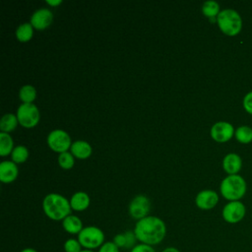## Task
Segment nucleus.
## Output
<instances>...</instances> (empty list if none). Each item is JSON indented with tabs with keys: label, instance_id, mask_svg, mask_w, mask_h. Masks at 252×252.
<instances>
[{
	"label": "nucleus",
	"instance_id": "nucleus-8",
	"mask_svg": "<svg viewBox=\"0 0 252 252\" xmlns=\"http://www.w3.org/2000/svg\"><path fill=\"white\" fill-rule=\"evenodd\" d=\"M246 214V208L240 201H230L222 209V219L231 224L241 221Z\"/></svg>",
	"mask_w": 252,
	"mask_h": 252
},
{
	"label": "nucleus",
	"instance_id": "nucleus-32",
	"mask_svg": "<svg viewBox=\"0 0 252 252\" xmlns=\"http://www.w3.org/2000/svg\"><path fill=\"white\" fill-rule=\"evenodd\" d=\"M161 252H180V250L176 247H172V246H169V247H166L164 248Z\"/></svg>",
	"mask_w": 252,
	"mask_h": 252
},
{
	"label": "nucleus",
	"instance_id": "nucleus-2",
	"mask_svg": "<svg viewBox=\"0 0 252 252\" xmlns=\"http://www.w3.org/2000/svg\"><path fill=\"white\" fill-rule=\"evenodd\" d=\"M42 209L47 218L53 220H63L71 215L72 210L70 201L56 193H50L44 197Z\"/></svg>",
	"mask_w": 252,
	"mask_h": 252
},
{
	"label": "nucleus",
	"instance_id": "nucleus-7",
	"mask_svg": "<svg viewBox=\"0 0 252 252\" xmlns=\"http://www.w3.org/2000/svg\"><path fill=\"white\" fill-rule=\"evenodd\" d=\"M47 144L52 151L60 154L67 152L72 146L69 134L60 129L53 130L48 134Z\"/></svg>",
	"mask_w": 252,
	"mask_h": 252
},
{
	"label": "nucleus",
	"instance_id": "nucleus-3",
	"mask_svg": "<svg viewBox=\"0 0 252 252\" xmlns=\"http://www.w3.org/2000/svg\"><path fill=\"white\" fill-rule=\"evenodd\" d=\"M222 197L230 201H239L246 193V182L238 174L227 175L222 179L220 186Z\"/></svg>",
	"mask_w": 252,
	"mask_h": 252
},
{
	"label": "nucleus",
	"instance_id": "nucleus-20",
	"mask_svg": "<svg viewBox=\"0 0 252 252\" xmlns=\"http://www.w3.org/2000/svg\"><path fill=\"white\" fill-rule=\"evenodd\" d=\"M235 139L241 144H249L252 142V128L247 125L239 126L234 133Z\"/></svg>",
	"mask_w": 252,
	"mask_h": 252
},
{
	"label": "nucleus",
	"instance_id": "nucleus-19",
	"mask_svg": "<svg viewBox=\"0 0 252 252\" xmlns=\"http://www.w3.org/2000/svg\"><path fill=\"white\" fill-rule=\"evenodd\" d=\"M18 118L16 115L12 114V113H8V114H5L2 118H1V121H0V129H1V132H5V133H8V132H11L13 131L16 127H17V124H18Z\"/></svg>",
	"mask_w": 252,
	"mask_h": 252
},
{
	"label": "nucleus",
	"instance_id": "nucleus-27",
	"mask_svg": "<svg viewBox=\"0 0 252 252\" xmlns=\"http://www.w3.org/2000/svg\"><path fill=\"white\" fill-rule=\"evenodd\" d=\"M97 252H120V249L113 241H105L98 248Z\"/></svg>",
	"mask_w": 252,
	"mask_h": 252
},
{
	"label": "nucleus",
	"instance_id": "nucleus-6",
	"mask_svg": "<svg viewBox=\"0 0 252 252\" xmlns=\"http://www.w3.org/2000/svg\"><path fill=\"white\" fill-rule=\"evenodd\" d=\"M17 118L22 126L32 128L39 121L38 108L33 103H22L17 110Z\"/></svg>",
	"mask_w": 252,
	"mask_h": 252
},
{
	"label": "nucleus",
	"instance_id": "nucleus-25",
	"mask_svg": "<svg viewBox=\"0 0 252 252\" xmlns=\"http://www.w3.org/2000/svg\"><path fill=\"white\" fill-rule=\"evenodd\" d=\"M58 162L62 168L70 169L74 165V156L69 152L62 153L58 157Z\"/></svg>",
	"mask_w": 252,
	"mask_h": 252
},
{
	"label": "nucleus",
	"instance_id": "nucleus-30",
	"mask_svg": "<svg viewBox=\"0 0 252 252\" xmlns=\"http://www.w3.org/2000/svg\"><path fill=\"white\" fill-rule=\"evenodd\" d=\"M243 107L246 112L252 115V91L247 93L243 97Z\"/></svg>",
	"mask_w": 252,
	"mask_h": 252
},
{
	"label": "nucleus",
	"instance_id": "nucleus-1",
	"mask_svg": "<svg viewBox=\"0 0 252 252\" xmlns=\"http://www.w3.org/2000/svg\"><path fill=\"white\" fill-rule=\"evenodd\" d=\"M133 231L140 243L155 246L164 239L166 225L161 219L155 216H148L137 220Z\"/></svg>",
	"mask_w": 252,
	"mask_h": 252
},
{
	"label": "nucleus",
	"instance_id": "nucleus-17",
	"mask_svg": "<svg viewBox=\"0 0 252 252\" xmlns=\"http://www.w3.org/2000/svg\"><path fill=\"white\" fill-rule=\"evenodd\" d=\"M71 154L80 159H85L91 156L92 147L85 141H76L72 143Z\"/></svg>",
	"mask_w": 252,
	"mask_h": 252
},
{
	"label": "nucleus",
	"instance_id": "nucleus-26",
	"mask_svg": "<svg viewBox=\"0 0 252 252\" xmlns=\"http://www.w3.org/2000/svg\"><path fill=\"white\" fill-rule=\"evenodd\" d=\"M63 249L65 252H81L83 247L78 239L68 238L63 244Z\"/></svg>",
	"mask_w": 252,
	"mask_h": 252
},
{
	"label": "nucleus",
	"instance_id": "nucleus-22",
	"mask_svg": "<svg viewBox=\"0 0 252 252\" xmlns=\"http://www.w3.org/2000/svg\"><path fill=\"white\" fill-rule=\"evenodd\" d=\"M13 140L8 133H0V155L2 157L9 155L13 152Z\"/></svg>",
	"mask_w": 252,
	"mask_h": 252
},
{
	"label": "nucleus",
	"instance_id": "nucleus-29",
	"mask_svg": "<svg viewBox=\"0 0 252 252\" xmlns=\"http://www.w3.org/2000/svg\"><path fill=\"white\" fill-rule=\"evenodd\" d=\"M130 252H156V250H155L154 246L144 244V243H139V244H136L130 250Z\"/></svg>",
	"mask_w": 252,
	"mask_h": 252
},
{
	"label": "nucleus",
	"instance_id": "nucleus-12",
	"mask_svg": "<svg viewBox=\"0 0 252 252\" xmlns=\"http://www.w3.org/2000/svg\"><path fill=\"white\" fill-rule=\"evenodd\" d=\"M219 202V195L214 190H203L196 196L195 203L201 210H211L216 207Z\"/></svg>",
	"mask_w": 252,
	"mask_h": 252
},
{
	"label": "nucleus",
	"instance_id": "nucleus-4",
	"mask_svg": "<svg viewBox=\"0 0 252 252\" xmlns=\"http://www.w3.org/2000/svg\"><path fill=\"white\" fill-rule=\"evenodd\" d=\"M217 24L220 30L229 36L238 34L242 29V19L233 9L221 10L217 17Z\"/></svg>",
	"mask_w": 252,
	"mask_h": 252
},
{
	"label": "nucleus",
	"instance_id": "nucleus-23",
	"mask_svg": "<svg viewBox=\"0 0 252 252\" xmlns=\"http://www.w3.org/2000/svg\"><path fill=\"white\" fill-rule=\"evenodd\" d=\"M19 95L23 103H32L36 96V91L32 86L25 85L21 88Z\"/></svg>",
	"mask_w": 252,
	"mask_h": 252
},
{
	"label": "nucleus",
	"instance_id": "nucleus-9",
	"mask_svg": "<svg viewBox=\"0 0 252 252\" xmlns=\"http://www.w3.org/2000/svg\"><path fill=\"white\" fill-rule=\"evenodd\" d=\"M150 209V200L144 195H138L130 202L129 214L133 219L139 220L148 217Z\"/></svg>",
	"mask_w": 252,
	"mask_h": 252
},
{
	"label": "nucleus",
	"instance_id": "nucleus-5",
	"mask_svg": "<svg viewBox=\"0 0 252 252\" xmlns=\"http://www.w3.org/2000/svg\"><path fill=\"white\" fill-rule=\"evenodd\" d=\"M104 238L103 231L99 227L94 225L84 227L77 237L83 249L89 250L98 249L105 242Z\"/></svg>",
	"mask_w": 252,
	"mask_h": 252
},
{
	"label": "nucleus",
	"instance_id": "nucleus-16",
	"mask_svg": "<svg viewBox=\"0 0 252 252\" xmlns=\"http://www.w3.org/2000/svg\"><path fill=\"white\" fill-rule=\"evenodd\" d=\"M70 205L74 211H85L90 206V197L85 192H76L70 199Z\"/></svg>",
	"mask_w": 252,
	"mask_h": 252
},
{
	"label": "nucleus",
	"instance_id": "nucleus-21",
	"mask_svg": "<svg viewBox=\"0 0 252 252\" xmlns=\"http://www.w3.org/2000/svg\"><path fill=\"white\" fill-rule=\"evenodd\" d=\"M220 12V5L216 1H206L202 6V13L209 19H217Z\"/></svg>",
	"mask_w": 252,
	"mask_h": 252
},
{
	"label": "nucleus",
	"instance_id": "nucleus-24",
	"mask_svg": "<svg viewBox=\"0 0 252 252\" xmlns=\"http://www.w3.org/2000/svg\"><path fill=\"white\" fill-rule=\"evenodd\" d=\"M12 154V160L15 163H21L28 159L29 158V151L25 146H17L14 148Z\"/></svg>",
	"mask_w": 252,
	"mask_h": 252
},
{
	"label": "nucleus",
	"instance_id": "nucleus-14",
	"mask_svg": "<svg viewBox=\"0 0 252 252\" xmlns=\"http://www.w3.org/2000/svg\"><path fill=\"white\" fill-rule=\"evenodd\" d=\"M242 160L241 158L234 153L227 154L222 160V167L228 175L237 174V172L241 169Z\"/></svg>",
	"mask_w": 252,
	"mask_h": 252
},
{
	"label": "nucleus",
	"instance_id": "nucleus-13",
	"mask_svg": "<svg viewBox=\"0 0 252 252\" xmlns=\"http://www.w3.org/2000/svg\"><path fill=\"white\" fill-rule=\"evenodd\" d=\"M18 167L14 161L4 160L0 163V180L3 183H11L18 176Z\"/></svg>",
	"mask_w": 252,
	"mask_h": 252
},
{
	"label": "nucleus",
	"instance_id": "nucleus-11",
	"mask_svg": "<svg viewBox=\"0 0 252 252\" xmlns=\"http://www.w3.org/2000/svg\"><path fill=\"white\" fill-rule=\"evenodd\" d=\"M53 20V14L49 9H38L31 17V25L36 30H44L50 26Z\"/></svg>",
	"mask_w": 252,
	"mask_h": 252
},
{
	"label": "nucleus",
	"instance_id": "nucleus-33",
	"mask_svg": "<svg viewBox=\"0 0 252 252\" xmlns=\"http://www.w3.org/2000/svg\"><path fill=\"white\" fill-rule=\"evenodd\" d=\"M20 252H38V251L35 250L34 248H32V247H26V248L22 249Z\"/></svg>",
	"mask_w": 252,
	"mask_h": 252
},
{
	"label": "nucleus",
	"instance_id": "nucleus-18",
	"mask_svg": "<svg viewBox=\"0 0 252 252\" xmlns=\"http://www.w3.org/2000/svg\"><path fill=\"white\" fill-rule=\"evenodd\" d=\"M33 35V27L31 23H24L18 27L16 30V36L19 41L27 42Z\"/></svg>",
	"mask_w": 252,
	"mask_h": 252
},
{
	"label": "nucleus",
	"instance_id": "nucleus-15",
	"mask_svg": "<svg viewBox=\"0 0 252 252\" xmlns=\"http://www.w3.org/2000/svg\"><path fill=\"white\" fill-rule=\"evenodd\" d=\"M62 226L69 234H79L83 227V222L79 217L75 215H69L62 220Z\"/></svg>",
	"mask_w": 252,
	"mask_h": 252
},
{
	"label": "nucleus",
	"instance_id": "nucleus-31",
	"mask_svg": "<svg viewBox=\"0 0 252 252\" xmlns=\"http://www.w3.org/2000/svg\"><path fill=\"white\" fill-rule=\"evenodd\" d=\"M46 3L50 6H58L59 4L62 3L61 0H46Z\"/></svg>",
	"mask_w": 252,
	"mask_h": 252
},
{
	"label": "nucleus",
	"instance_id": "nucleus-34",
	"mask_svg": "<svg viewBox=\"0 0 252 252\" xmlns=\"http://www.w3.org/2000/svg\"><path fill=\"white\" fill-rule=\"evenodd\" d=\"M81 252H95L94 250H89V249H83Z\"/></svg>",
	"mask_w": 252,
	"mask_h": 252
},
{
	"label": "nucleus",
	"instance_id": "nucleus-10",
	"mask_svg": "<svg viewBox=\"0 0 252 252\" xmlns=\"http://www.w3.org/2000/svg\"><path fill=\"white\" fill-rule=\"evenodd\" d=\"M235 131L233 126L225 121H219L211 128V137L219 143L229 141L234 135Z\"/></svg>",
	"mask_w": 252,
	"mask_h": 252
},
{
	"label": "nucleus",
	"instance_id": "nucleus-28",
	"mask_svg": "<svg viewBox=\"0 0 252 252\" xmlns=\"http://www.w3.org/2000/svg\"><path fill=\"white\" fill-rule=\"evenodd\" d=\"M113 242L120 248H123V249H127V240H126V235H125V232L124 233H119V234H116L113 238Z\"/></svg>",
	"mask_w": 252,
	"mask_h": 252
}]
</instances>
